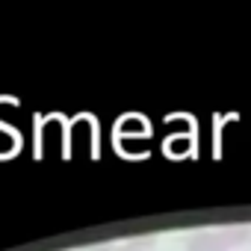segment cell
Masks as SVG:
<instances>
[{"label": "cell", "mask_w": 251, "mask_h": 251, "mask_svg": "<svg viewBox=\"0 0 251 251\" xmlns=\"http://www.w3.org/2000/svg\"><path fill=\"white\" fill-rule=\"evenodd\" d=\"M186 251H227V245L219 239L216 230H198V233L189 236Z\"/></svg>", "instance_id": "1"}, {"label": "cell", "mask_w": 251, "mask_h": 251, "mask_svg": "<svg viewBox=\"0 0 251 251\" xmlns=\"http://www.w3.org/2000/svg\"><path fill=\"white\" fill-rule=\"evenodd\" d=\"M219 233V239L227 245V251L230 248H239V245H245L248 239H251V227L248 225H225L222 230H216Z\"/></svg>", "instance_id": "2"}, {"label": "cell", "mask_w": 251, "mask_h": 251, "mask_svg": "<svg viewBox=\"0 0 251 251\" xmlns=\"http://www.w3.org/2000/svg\"><path fill=\"white\" fill-rule=\"evenodd\" d=\"M115 251H139L136 245H121V248H115Z\"/></svg>", "instance_id": "3"}]
</instances>
